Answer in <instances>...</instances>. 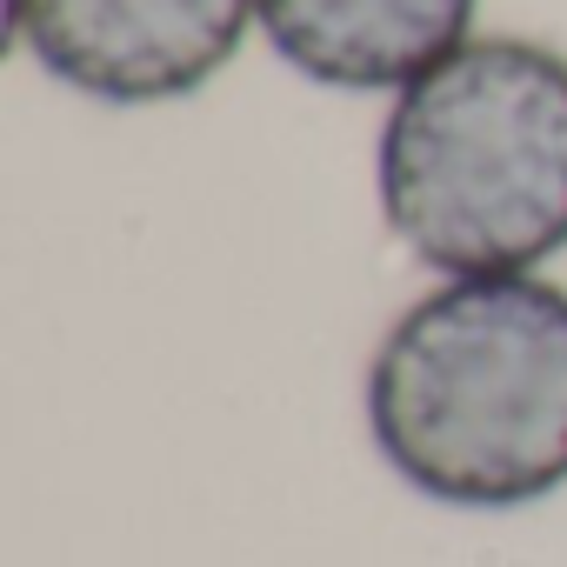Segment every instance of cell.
<instances>
[{"label": "cell", "mask_w": 567, "mask_h": 567, "mask_svg": "<svg viewBox=\"0 0 567 567\" xmlns=\"http://www.w3.org/2000/svg\"><path fill=\"white\" fill-rule=\"evenodd\" d=\"M374 207L434 280L547 274L567 254V54L481 28L401 87L374 127Z\"/></svg>", "instance_id": "7a4b0ae2"}, {"label": "cell", "mask_w": 567, "mask_h": 567, "mask_svg": "<svg viewBox=\"0 0 567 567\" xmlns=\"http://www.w3.org/2000/svg\"><path fill=\"white\" fill-rule=\"evenodd\" d=\"M487 0H260L267 54L328 94L394 101L481 34Z\"/></svg>", "instance_id": "277c9868"}, {"label": "cell", "mask_w": 567, "mask_h": 567, "mask_svg": "<svg viewBox=\"0 0 567 567\" xmlns=\"http://www.w3.org/2000/svg\"><path fill=\"white\" fill-rule=\"evenodd\" d=\"M14 48L101 107H167L214 87L260 34V0H8Z\"/></svg>", "instance_id": "3957f363"}, {"label": "cell", "mask_w": 567, "mask_h": 567, "mask_svg": "<svg viewBox=\"0 0 567 567\" xmlns=\"http://www.w3.org/2000/svg\"><path fill=\"white\" fill-rule=\"evenodd\" d=\"M368 441L388 474L461 514H514L567 487V288L454 274L421 288L368 354Z\"/></svg>", "instance_id": "6da1fadb"}]
</instances>
